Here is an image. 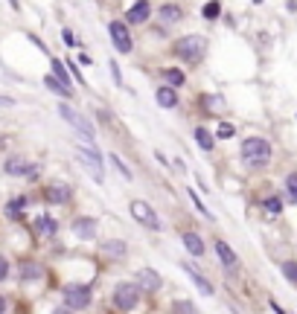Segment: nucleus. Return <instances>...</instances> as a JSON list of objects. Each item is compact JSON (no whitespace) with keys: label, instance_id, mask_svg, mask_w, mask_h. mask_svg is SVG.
<instances>
[{"label":"nucleus","instance_id":"f257e3e1","mask_svg":"<svg viewBox=\"0 0 297 314\" xmlns=\"http://www.w3.org/2000/svg\"><path fill=\"white\" fill-rule=\"evenodd\" d=\"M239 154H242V163L248 166V169H262V166L271 163L274 149H271V143L262 140V137H248V140H242Z\"/></svg>","mask_w":297,"mask_h":314},{"label":"nucleus","instance_id":"f03ea898","mask_svg":"<svg viewBox=\"0 0 297 314\" xmlns=\"http://www.w3.org/2000/svg\"><path fill=\"white\" fill-rule=\"evenodd\" d=\"M175 55H178L181 61H187V64H198L204 55H207V38H201V35H184L175 41Z\"/></svg>","mask_w":297,"mask_h":314},{"label":"nucleus","instance_id":"7ed1b4c3","mask_svg":"<svg viewBox=\"0 0 297 314\" xmlns=\"http://www.w3.org/2000/svg\"><path fill=\"white\" fill-rule=\"evenodd\" d=\"M79 152V160H82V166L90 172V178L96 180V183H105V166H102V157H99V152L93 149V143H88V145H79L76 149Z\"/></svg>","mask_w":297,"mask_h":314},{"label":"nucleus","instance_id":"20e7f679","mask_svg":"<svg viewBox=\"0 0 297 314\" xmlns=\"http://www.w3.org/2000/svg\"><path fill=\"white\" fill-rule=\"evenodd\" d=\"M114 305L120 311H134L140 305V285L137 282H120L114 288Z\"/></svg>","mask_w":297,"mask_h":314},{"label":"nucleus","instance_id":"39448f33","mask_svg":"<svg viewBox=\"0 0 297 314\" xmlns=\"http://www.w3.org/2000/svg\"><path fill=\"white\" fill-rule=\"evenodd\" d=\"M58 117H62L64 122H70V125L76 128L85 140H88V143H93V137H96V134H93V125H90V119L85 117V114H79L76 108H70V105H64V102H62V105H58Z\"/></svg>","mask_w":297,"mask_h":314},{"label":"nucleus","instance_id":"423d86ee","mask_svg":"<svg viewBox=\"0 0 297 314\" xmlns=\"http://www.w3.org/2000/svg\"><path fill=\"white\" fill-rule=\"evenodd\" d=\"M128 213H131V218H134L137 224H143L146 230H152V233L161 230V218H157V213H154L152 204H146V201H131Z\"/></svg>","mask_w":297,"mask_h":314},{"label":"nucleus","instance_id":"0eeeda50","mask_svg":"<svg viewBox=\"0 0 297 314\" xmlns=\"http://www.w3.org/2000/svg\"><path fill=\"white\" fill-rule=\"evenodd\" d=\"M64 305L67 308H73V311H85L90 305V288L88 285H64Z\"/></svg>","mask_w":297,"mask_h":314},{"label":"nucleus","instance_id":"6e6552de","mask_svg":"<svg viewBox=\"0 0 297 314\" xmlns=\"http://www.w3.org/2000/svg\"><path fill=\"white\" fill-rule=\"evenodd\" d=\"M108 35L114 41V47H117V53H131V35H128V27L123 20H111Z\"/></svg>","mask_w":297,"mask_h":314},{"label":"nucleus","instance_id":"1a4fd4ad","mask_svg":"<svg viewBox=\"0 0 297 314\" xmlns=\"http://www.w3.org/2000/svg\"><path fill=\"white\" fill-rule=\"evenodd\" d=\"M70 230H73V236H76V239H82V242H90V239H96L99 224H96V218L82 216V218H76V221L70 224Z\"/></svg>","mask_w":297,"mask_h":314},{"label":"nucleus","instance_id":"9d476101","mask_svg":"<svg viewBox=\"0 0 297 314\" xmlns=\"http://www.w3.org/2000/svg\"><path fill=\"white\" fill-rule=\"evenodd\" d=\"M134 282L140 285V291H149V294H154L157 288H161V274L152 268H143L134 274Z\"/></svg>","mask_w":297,"mask_h":314},{"label":"nucleus","instance_id":"9b49d317","mask_svg":"<svg viewBox=\"0 0 297 314\" xmlns=\"http://www.w3.org/2000/svg\"><path fill=\"white\" fill-rule=\"evenodd\" d=\"M181 242H184V247H187L189 256H195V259H201V256L207 253V244H204V239H201L198 233H192V230L181 233Z\"/></svg>","mask_w":297,"mask_h":314},{"label":"nucleus","instance_id":"f8f14e48","mask_svg":"<svg viewBox=\"0 0 297 314\" xmlns=\"http://www.w3.org/2000/svg\"><path fill=\"white\" fill-rule=\"evenodd\" d=\"M149 15H152V3H149V0H137L134 6L126 12V20L128 24H146Z\"/></svg>","mask_w":297,"mask_h":314},{"label":"nucleus","instance_id":"ddd939ff","mask_svg":"<svg viewBox=\"0 0 297 314\" xmlns=\"http://www.w3.org/2000/svg\"><path fill=\"white\" fill-rule=\"evenodd\" d=\"M154 102H157L161 108H175V105H178V90L172 88V85H163V88L154 90Z\"/></svg>","mask_w":297,"mask_h":314},{"label":"nucleus","instance_id":"4468645a","mask_svg":"<svg viewBox=\"0 0 297 314\" xmlns=\"http://www.w3.org/2000/svg\"><path fill=\"white\" fill-rule=\"evenodd\" d=\"M157 18H161L166 27H172V24L184 20V9H181V6H175V3H163L161 9H157Z\"/></svg>","mask_w":297,"mask_h":314},{"label":"nucleus","instance_id":"2eb2a0df","mask_svg":"<svg viewBox=\"0 0 297 314\" xmlns=\"http://www.w3.org/2000/svg\"><path fill=\"white\" fill-rule=\"evenodd\" d=\"M3 172L6 175H32V166H29V160H24V157H9V160L3 163Z\"/></svg>","mask_w":297,"mask_h":314},{"label":"nucleus","instance_id":"dca6fc26","mask_svg":"<svg viewBox=\"0 0 297 314\" xmlns=\"http://www.w3.org/2000/svg\"><path fill=\"white\" fill-rule=\"evenodd\" d=\"M181 268H184V270H187V274H189V279H192V282H195V285H198V291H201V294L213 297V285H210L207 279L201 277V270H195V268H192V265H189V262H181Z\"/></svg>","mask_w":297,"mask_h":314},{"label":"nucleus","instance_id":"f3484780","mask_svg":"<svg viewBox=\"0 0 297 314\" xmlns=\"http://www.w3.org/2000/svg\"><path fill=\"white\" fill-rule=\"evenodd\" d=\"M216 253H219V259H222V265H225V268H236V253H233V247H230V244L227 242H222V239H219L216 242Z\"/></svg>","mask_w":297,"mask_h":314},{"label":"nucleus","instance_id":"a211bd4d","mask_svg":"<svg viewBox=\"0 0 297 314\" xmlns=\"http://www.w3.org/2000/svg\"><path fill=\"white\" fill-rule=\"evenodd\" d=\"M44 85H47L50 90H53L55 96H64V99H70V96H73V90L67 88V85H64L62 79H55L53 73H50V76H44Z\"/></svg>","mask_w":297,"mask_h":314},{"label":"nucleus","instance_id":"6ab92c4d","mask_svg":"<svg viewBox=\"0 0 297 314\" xmlns=\"http://www.w3.org/2000/svg\"><path fill=\"white\" fill-rule=\"evenodd\" d=\"M126 250H128V244L120 242V239H111V242L102 244V253H105V256H114V259H123Z\"/></svg>","mask_w":297,"mask_h":314},{"label":"nucleus","instance_id":"aec40b11","mask_svg":"<svg viewBox=\"0 0 297 314\" xmlns=\"http://www.w3.org/2000/svg\"><path fill=\"white\" fill-rule=\"evenodd\" d=\"M35 230L41 236H55V230H58V221L55 218H50V216H38L35 218Z\"/></svg>","mask_w":297,"mask_h":314},{"label":"nucleus","instance_id":"412c9836","mask_svg":"<svg viewBox=\"0 0 297 314\" xmlns=\"http://www.w3.org/2000/svg\"><path fill=\"white\" fill-rule=\"evenodd\" d=\"M47 198H50L53 204H64V201L70 198V186H64V183H53V186L47 189Z\"/></svg>","mask_w":297,"mask_h":314},{"label":"nucleus","instance_id":"4be33fe9","mask_svg":"<svg viewBox=\"0 0 297 314\" xmlns=\"http://www.w3.org/2000/svg\"><path fill=\"white\" fill-rule=\"evenodd\" d=\"M195 143L201 152H213V145H216V137L210 134L207 128H195Z\"/></svg>","mask_w":297,"mask_h":314},{"label":"nucleus","instance_id":"5701e85b","mask_svg":"<svg viewBox=\"0 0 297 314\" xmlns=\"http://www.w3.org/2000/svg\"><path fill=\"white\" fill-rule=\"evenodd\" d=\"M163 79L169 81L172 88H181V85L187 81V76H184V73H181L178 67H163Z\"/></svg>","mask_w":297,"mask_h":314},{"label":"nucleus","instance_id":"b1692460","mask_svg":"<svg viewBox=\"0 0 297 314\" xmlns=\"http://www.w3.org/2000/svg\"><path fill=\"white\" fill-rule=\"evenodd\" d=\"M41 274H44V270H41V265H35V262H24V265H21V277L24 279H38Z\"/></svg>","mask_w":297,"mask_h":314},{"label":"nucleus","instance_id":"393cba45","mask_svg":"<svg viewBox=\"0 0 297 314\" xmlns=\"http://www.w3.org/2000/svg\"><path fill=\"white\" fill-rule=\"evenodd\" d=\"M50 67H53V76H55V79H62L64 85H67V88H70V73L64 70V67H67V64H62V61H58V58H53V64H50ZM70 90H73V88H70Z\"/></svg>","mask_w":297,"mask_h":314},{"label":"nucleus","instance_id":"a878e982","mask_svg":"<svg viewBox=\"0 0 297 314\" xmlns=\"http://www.w3.org/2000/svg\"><path fill=\"white\" fill-rule=\"evenodd\" d=\"M201 15H204V18H207V20H216L219 15H222V3H219V0H210L207 6L201 9Z\"/></svg>","mask_w":297,"mask_h":314},{"label":"nucleus","instance_id":"bb28decb","mask_svg":"<svg viewBox=\"0 0 297 314\" xmlns=\"http://www.w3.org/2000/svg\"><path fill=\"white\" fill-rule=\"evenodd\" d=\"M265 213H271V216H280V213H283V201H280L277 195H271V198H265Z\"/></svg>","mask_w":297,"mask_h":314},{"label":"nucleus","instance_id":"cd10ccee","mask_svg":"<svg viewBox=\"0 0 297 314\" xmlns=\"http://www.w3.org/2000/svg\"><path fill=\"white\" fill-rule=\"evenodd\" d=\"M283 277H286L291 285H297V262H283Z\"/></svg>","mask_w":297,"mask_h":314},{"label":"nucleus","instance_id":"c85d7f7f","mask_svg":"<svg viewBox=\"0 0 297 314\" xmlns=\"http://www.w3.org/2000/svg\"><path fill=\"white\" fill-rule=\"evenodd\" d=\"M286 192H288V198L297 204V172H291V175L286 178Z\"/></svg>","mask_w":297,"mask_h":314},{"label":"nucleus","instance_id":"c756f323","mask_svg":"<svg viewBox=\"0 0 297 314\" xmlns=\"http://www.w3.org/2000/svg\"><path fill=\"white\" fill-rule=\"evenodd\" d=\"M24 204H27V198H15V201H9V218H18L21 216V210H24Z\"/></svg>","mask_w":297,"mask_h":314},{"label":"nucleus","instance_id":"7c9ffc66","mask_svg":"<svg viewBox=\"0 0 297 314\" xmlns=\"http://www.w3.org/2000/svg\"><path fill=\"white\" fill-rule=\"evenodd\" d=\"M236 134V128L233 125H230V122H222V125H219V140H230V137H233Z\"/></svg>","mask_w":297,"mask_h":314},{"label":"nucleus","instance_id":"2f4dec72","mask_svg":"<svg viewBox=\"0 0 297 314\" xmlns=\"http://www.w3.org/2000/svg\"><path fill=\"white\" fill-rule=\"evenodd\" d=\"M189 198H192V204H195V210H198V213H201V216H207V218H213V213H210L207 206H204V201H201V198H198L195 192H189Z\"/></svg>","mask_w":297,"mask_h":314},{"label":"nucleus","instance_id":"473e14b6","mask_svg":"<svg viewBox=\"0 0 297 314\" xmlns=\"http://www.w3.org/2000/svg\"><path fill=\"white\" fill-rule=\"evenodd\" d=\"M111 160H114V166H117V169H120V172H123V175H126V178H131V172H128V169H126V163L120 160V157H114V154H111Z\"/></svg>","mask_w":297,"mask_h":314},{"label":"nucleus","instance_id":"72a5a7b5","mask_svg":"<svg viewBox=\"0 0 297 314\" xmlns=\"http://www.w3.org/2000/svg\"><path fill=\"white\" fill-rule=\"evenodd\" d=\"M6 277H9V262H6L3 256H0V282H3Z\"/></svg>","mask_w":297,"mask_h":314},{"label":"nucleus","instance_id":"f704fd0d","mask_svg":"<svg viewBox=\"0 0 297 314\" xmlns=\"http://www.w3.org/2000/svg\"><path fill=\"white\" fill-rule=\"evenodd\" d=\"M62 38H64V44H67V47H76V38H73L70 29H62Z\"/></svg>","mask_w":297,"mask_h":314},{"label":"nucleus","instance_id":"c9c22d12","mask_svg":"<svg viewBox=\"0 0 297 314\" xmlns=\"http://www.w3.org/2000/svg\"><path fill=\"white\" fill-rule=\"evenodd\" d=\"M108 67H111V76H114V81H117V85H123V76H120V64L111 61Z\"/></svg>","mask_w":297,"mask_h":314},{"label":"nucleus","instance_id":"e433bc0d","mask_svg":"<svg viewBox=\"0 0 297 314\" xmlns=\"http://www.w3.org/2000/svg\"><path fill=\"white\" fill-rule=\"evenodd\" d=\"M175 311H195L192 303H175Z\"/></svg>","mask_w":297,"mask_h":314},{"label":"nucleus","instance_id":"4c0bfd02","mask_svg":"<svg viewBox=\"0 0 297 314\" xmlns=\"http://www.w3.org/2000/svg\"><path fill=\"white\" fill-rule=\"evenodd\" d=\"M15 105V99H9V96H0V108H12Z\"/></svg>","mask_w":297,"mask_h":314},{"label":"nucleus","instance_id":"58836bf2","mask_svg":"<svg viewBox=\"0 0 297 314\" xmlns=\"http://www.w3.org/2000/svg\"><path fill=\"white\" fill-rule=\"evenodd\" d=\"M3 308H6V300H3V297H0V311H3Z\"/></svg>","mask_w":297,"mask_h":314}]
</instances>
